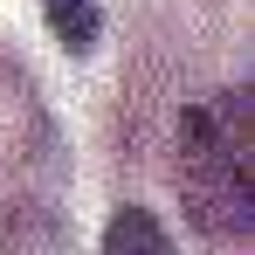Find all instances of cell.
Wrapping results in <instances>:
<instances>
[{"instance_id": "6da1fadb", "label": "cell", "mask_w": 255, "mask_h": 255, "mask_svg": "<svg viewBox=\"0 0 255 255\" xmlns=\"http://www.w3.org/2000/svg\"><path fill=\"white\" fill-rule=\"evenodd\" d=\"M179 193L186 214H200L207 235H235L249 228V97L228 90L200 111H186L179 125Z\"/></svg>"}, {"instance_id": "7a4b0ae2", "label": "cell", "mask_w": 255, "mask_h": 255, "mask_svg": "<svg viewBox=\"0 0 255 255\" xmlns=\"http://www.w3.org/2000/svg\"><path fill=\"white\" fill-rule=\"evenodd\" d=\"M104 255H172V235L145 207H118L104 228Z\"/></svg>"}, {"instance_id": "3957f363", "label": "cell", "mask_w": 255, "mask_h": 255, "mask_svg": "<svg viewBox=\"0 0 255 255\" xmlns=\"http://www.w3.org/2000/svg\"><path fill=\"white\" fill-rule=\"evenodd\" d=\"M48 28H55V42L62 48H90L97 42V28H104V14H97V0H42Z\"/></svg>"}]
</instances>
